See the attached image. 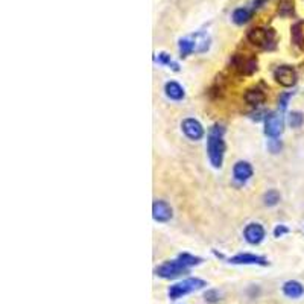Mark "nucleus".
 <instances>
[{
  "instance_id": "1",
  "label": "nucleus",
  "mask_w": 304,
  "mask_h": 304,
  "mask_svg": "<svg viewBox=\"0 0 304 304\" xmlns=\"http://www.w3.org/2000/svg\"><path fill=\"white\" fill-rule=\"evenodd\" d=\"M224 127L215 125L209 131L207 137V152L210 157V161L213 168H220L222 161H224V152H225V141H224Z\"/></svg>"
},
{
  "instance_id": "2",
  "label": "nucleus",
  "mask_w": 304,
  "mask_h": 304,
  "mask_svg": "<svg viewBox=\"0 0 304 304\" xmlns=\"http://www.w3.org/2000/svg\"><path fill=\"white\" fill-rule=\"evenodd\" d=\"M204 286H207V283L204 280H201V278H186V280L176 283V285H172L169 288L168 294H169L171 300H178V298L184 297V295H187L193 291L202 289Z\"/></svg>"
},
{
  "instance_id": "3",
  "label": "nucleus",
  "mask_w": 304,
  "mask_h": 304,
  "mask_svg": "<svg viewBox=\"0 0 304 304\" xmlns=\"http://www.w3.org/2000/svg\"><path fill=\"white\" fill-rule=\"evenodd\" d=\"M248 40L250 43L263 47V49H271L274 47L275 42V32L272 29H265V28H254L248 32Z\"/></svg>"
},
{
  "instance_id": "4",
  "label": "nucleus",
  "mask_w": 304,
  "mask_h": 304,
  "mask_svg": "<svg viewBox=\"0 0 304 304\" xmlns=\"http://www.w3.org/2000/svg\"><path fill=\"white\" fill-rule=\"evenodd\" d=\"M187 272V266L182 263L179 259L176 260H172V261H166L163 265H160L157 269H155V274L161 278H166V280H172V278H176L179 277L181 274Z\"/></svg>"
},
{
  "instance_id": "5",
  "label": "nucleus",
  "mask_w": 304,
  "mask_h": 304,
  "mask_svg": "<svg viewBox=\"0 0 304 304\" xmlns=\"http://www.w3.org/2000/svg\"><path fill=\"white\" fill-rule=\"evenodd\" d=\"M231 67L242 75H251L257 70V59L245 58L242 55H234L231 58Z\"/></svg>"
},
{
  "instance_id": "6",
  "label": "nucleus",
  "mask_w": 304,
  "mask_h": 304,
  "mask_svg": "<svg viewBox=\"0 0 304 304\" xmlns=\"http://www.w3.org/2000/svg\"><path fill=\"white\" fill-rule=\"evenodd\" d=\"M275 81L283 87H292L297 83V72L289 66H281L274 73Z\"/></svg>"
},
{
  "instance_id": "7",
  "label": "nucleus",
  "mask_w": 304,
  "mask_h": 304,
  "mask_svg": "<svg viewBox=\"0 0 304 304\" xmlns=\"http://www.w3.org/2000/svg\"><path fill=\"white\" fill-rule=\"evenodd\" d=\"M283 131V117L278 113H271L265 122V134L269 137H277Z\"/></svg>"
},
{
  "instance_id": "8",
  "label": "nucleus",
  "mask_w": 304,
  "mask_h": 304,
  "mask_svg": "<svg viewBox=\"0 0 304 304\" xmlns=\"http://www.w3.org/2000/svg\"><path fill=\"white\" fill-rule=\"evenodd\" d=\"M230 263H234V265H261V266H266L268 260L265 257L256 256V254H237V256L230 259Z\"/></svg>"
},
{
  "instance_id": "9",
  "label": "nucleus",
  "mask_w": 304,
  "mask_h": 304,
  "mask_svg": "<svg viewBox=\"0 0 304 304\" xmlns=\"http://www.w3.org/2000/svg\"><path fill=\"white\" fill-rule=\"evenodd\" d=\"M182 131L190 138V140H199L204 135V128L195 119H186L182 122Z\"/></svg>"
},
{
  "instance_id": "10",
  "label": "nucleus",
  "mask_w": 304,
  "mask_h": 304,
  "mask_svg": "<svg viewBox=\"0 0 304 304\" xmlns=\"http://www.w3.org/2000/svg\"><path fill=\"white\" fill-rule=\"evenodd\" d=\"M152 215L154 219L158 222H166L172 217V209L165 201H155L152 206Z\"/></svg>"
},
{
  "instance_id": "11",
  "label": "nucleus",
  "mask_w": 304,
  "mask_h": 304,
  "mask_svg": "<svg viewBox=\"0 0 304 304\" xmlns=\"http://www.w3.org/2000/svg\"><path fill=\"white\" fill-rule=\"evenodd\" d=\"M263 237H265V230H263V227L260 224H250L245 228V239L250 243H253V245L260 243L263 240Z\"/></svg>"
},
{
  "instance_id": "12",
  "label": "nucleus",
  "mask_w": 304,
  "mask_h": 304,
  "mask_svg": "<svg viewBox=\"0 0 304 304\" xmlns=\"http://www.w3.org/2000/svg\"><path fill=\"white\" fill-rule=\"evenodd\" d=\"M233 174H234V178L237 181L245 182L253 176V168H251L250 163H247V161H239V163L234 165Z\"/></svg>"
},
{
  "instance_id": "13",
  "label": "nucleus",
  "mask_w": 304,
  "mask_h": 304,
  "mask_svg": "<svg viewBox=\"0 0 304 304\" xmlns=\"http://www.w3.org/2000/svg\"><path fill=\"white\" fill-rule=\"evenodd\" d=\"M283 294L289 298H300L304 294V286L301 285L300 281L295 280H289L283 285Z\"/></svg>"
},
{
  "instance_id": "14",
  "label": "nucleus",
  "mask_w": 304,
  "mask_h": 304,
  "mask_svg": "<svg viewBox=\"0 0 304 304\" xmlns=\"http://www.w3.org/2000/svg\"><path fill=\"white\" fill-rule=\"evenodd\" d=\"M245 100L250 105L257 107V105L265 102V93H263L260 88H251L245 93Z\"/></svg>"
},
{
  "instance_id": "15",
  "label": "nucleus",
  "mask_w": 304,
  "mask_h": 304,
  "mask_svg": "<svg viewBox=\"0 0 304 304\" xmlns=\"http://www.w3.org/2000/svg\"><path fill=\"white\" fill-rule=\"evenodd\" d=\"M253 15V9L248 8H237L233 11V22L236 25H245Z\"/></svg>"
},
{
  "instance_id": "16",
  "label": "nucleus",
  "mask_w": 304,
  "mask_h": 304,
  "mask_svg": "<svg viewBox=\"0 0 304 304\" xmlns=\"http://www.w3.org/2000/svg\"><path fill=\"white\" fill-rule=\"evenodd\" d=\"M193 42L196 46V52H206L210 46V38L206 32H198L193 37Z\"/></svg>"
},
{
  "instance_id": "17",
  "label": "nucleus",
  "mask_w": 304,
  "mask_h": 304,
  "mask_svg": "<svg viewBox=\"0 0 304 304\" xmlns=\"http://www.w3.org/2000/svg\"><path fill=\"white\" fill-rule=\"evenodd\" d=\"M165 90H166V94L174 100H179V99L184 97V90H182V87L178 83H174V81L166 84Z\"/></svg>"
},
{
  "instance_id": "18",
  "label": "nucleus",
  "mask_w": 304,
  "mask_h": 304,
  "mask_svg": "<svg viewBox=\"0 0 304 304\" xmlns=\"http://www.w3.org/2000/svg\"><path fill=\"white\" fill-rule=\"evenodd\" d=\"M192 52H196V46H195L193 38H182L181 42H179V53H181V56L186 58Z\"/></svg>"
},
{
  "instance_id": "19",
  "label": "nucleus",
  "mask_w": 304,
  "mask_h": 304,
  "mask_svg": "<svg viewBox=\"0 0 304 304\" xmlns=\"http://www.w3.org/2000/svg\"><path fill=\"white\" fill-rule=\"evenodd\" d=\"M278 12H280V15H283V17L292 15V14H294V2H292V0H281Z\"/></svg>"
},
{
  "instance_id": "20",
  "label": "nucleus",
  "mask_w": 304,
  "mask_h": 304,
  "mask_svg": "<svg viewBox=\"0 0 304 304\" xmlns=\"http://www.w3.org/2000/svg\"><path fill=\"white\" fill-rule=\"evenodd\" d=\"M178 259L184 263V265L189 268V266H195V265H199V263L202 261L199 257H195V256H192V254H187V253H184V254H179L178 256Z\"/></svg>"
},
{
  "instance_id": "21",
  "label": "nucleus",
  "mask_w": 304,
  "mask_h": 304,
  "mask_svg": "<svg viewBox=\"0 0 304 304\" xmlns=\"http://www.w3.org/2000/svg\"><path fill=\"white\" fill-rule=\"evenodd\" d=\"M263 201H265V204L268 207H272L275 204H278V201H280V195L277 190H268L265 193V196H263Z\"/></svg>"
},
{
  "instance_id": "22",
  "label": "nucleus",
  "mask_w": 304,
  "mask_h": 304,
  "mask_svg": "<svg viewBox=\"0 0 304 304\" xmlns=\"http://www.w3.org/2000/svg\"><path fill=\"white\" fill-rule=\"evenodd\" d=\"M303 122H304L303 113H300V111L291 113V116H289V124H291L292 128H300V127L303 125Z\"/></svg>"
},
{
  "instance_id": "23",
  "label": "nucleus",
  "mask_w": 304,
  "mask_h": 304,
  "mask_svg": "<svg viewBox=\"0 0 304 304\" xmlns=\"http://www.w3.org/2000/svg\"><path fill=\"white\" fill-rule=\"evenodd\" d=\"M158 63H161V64H166V66H171L174 70H178V66L174 63V61L171 59V56L168 55V53H165V52H161L160 55H158Z\"/></svg>"
},
{
  "instance_id": "24",
  "label": "nucleus",
  "mask_w": 304,
  "mask_h": 304,
  "mask_svg": "<svg viewBox=\"0 0 304 304\" xmlns=\"http://www.w3.org/2000/svg\"><path fill=\"white\" fill-rule=\"evenodd\" d=\"M204 298H206L207 303L215 304V303H217V301L220 300V294H219V291H216V289H210V291H207V292L204 294Z\"/></svg>"
},
{
  "instance_id": "25",
  "label": "nucleus",
  "mask_w": 304,
  "mask_h": 304,
  "mask_svg": "<svg viewBox=\"0 0 304 304\" xmlns=\"http://www.w3.org/2000/svg\"><path fill=\"white\" fill-rule=\"evenodd\" d=\"M268 148H269V151H271L272 154H277V152H280V149H281V141L277 140V138H272V140H269Z\"/></svg>"
},
{
  "instance_id": "26",
  "label": "nucleus",
  "mask_w": 304,
  "mask_h": 304,
  "mask_svg": "<svg viewBox=\"0 0 304 304\" xmlns=\"http://www.w3.org/2000/svg\"><path fill=\"white\" fill-rule=\"evenodd\" d=\"M291 97H292V93H285V94L280 96L278 102H280V108H281V110H285V108L288 107V100H289Z\"/></svg>"
},
{
  "instance_id": "27",
  "label": "nucleus",
  "mask_w": 304,
  "mask_h": 304,
  "mask_svg": "<svg viewBox=\"0 0 304 304\" xmlns=\"http://www.w3.org/2000/svg\"><path fill=\"white\" fill-rule=\"evenodd\" d=\"M288 231H289V230H288L285 225H280V227H277V228L274 230V236H275V237H281L283 234L288 233Z\"/></svg>"
}]
</instances>
